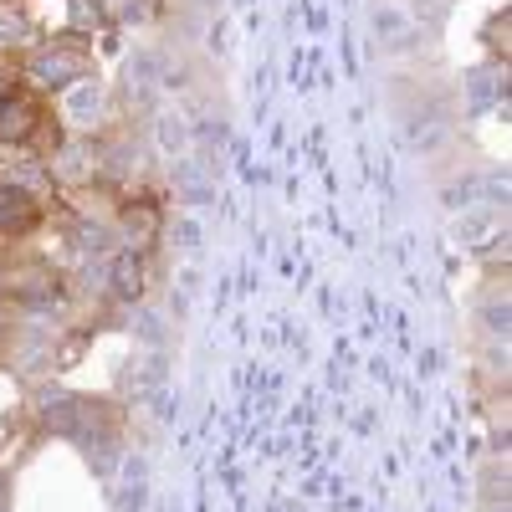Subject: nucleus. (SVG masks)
<instances>
[{
  "instance_id": "obj_1",
  "label": "nucleus",
  "mask_w": 512,
  "mask_h": 512,
  "mask_svg": "<svg viewBox=\"0 0 512 512\" xmlns=\"http://www.w3.org/2000/svg\"><path fill=\"white\" fill-rule=\"evenodd\" d=\"M88 72V47L77 36H62V41H47L41 52H31V82L36 88H67L72 77Z\"/></svg>"
},
{
  "instance_id": "obj_2",
  "label": "nucleus",
  "mask_w": 512,
  "mask_h": 512,
  "mask_svg": "<svg viewBox=\"0 0 512 512\" xmlns=\"http://www.w3.org/2000/svg\"><path fill=\"white\" fill-rule=\"evenodd\" d=\"M62 93V118L72 123V128H98L103 118H108V88L98 77H72L67 88H57Z\"/></svg>"
},
{
  "instance_id": "obj_3",
  "label": "nucleus",
  "mask_w": 512,
  "mask_h": 512,
  "mask_svg": "<svg viewBox=\"0 0 512 512\" xmlns=\"http://www.w3.org/2000/svg\"><path fill=\"white\" fill-rule=\"evenodd\" d=\"M149 149L164 159V164H180L190 149H195V123L185 108H159L154 123H149Z\"/></svg>"
},
{
  "instance_id": "obj_4",
  "label": "nucleus",
  "mask_w": 512,
  "mask_h": 512,
  "mask_svg": "<svg viewBox=\"0 0 512 512\" xmlns=\"http://www.w3.org/2000/svg\"><path fill=\"white\" fill-rule=\"evenodd\" d=\"M374 36L384 52H410L425 41V26L410 6H395V0H384V6H374Z\"/></svg>"
},
{
  "instance_id": "obj_5",
  "label": "nucleus",
  "mask_w": 512,
  "mask_h": 512,
  "mask_svg": "<svg viewBox=\"0 0 512 512\" xmlns=\"http://www.w3.org/2000/svg\"><path fill=\"white\" fill-rule=\"evenodd\" d=\"M52 175L67 180V185H88L93 175H103V159H98V149L88 139H67L57 149V159H52Z\"/></svg>"
},
{
  "instance_id": "obj_6",
  "label": "nucleus",
  "mask_w": 512,
  "mask_h": 512,
  "mask_svg": "<svg viewBox=\"0 0 512 512\" xmlns=\"http://www.w3.org/2000/svg\"><path fill=\"white\" fill-rule=\"evenodd\" d=\"M108 292L118 297V303H139L144 297V256L139 251H113L108 256Z\"/></svg>"
},
{
  "instance_id": "obj_7",
  "label": "nucleus",
  "mask_w": 512,
  "mask_h": 512,
  "mask_svg": "<svg viewBox=\"0 0 512 512\" xmlns=\"http://www.w3.org/2000/svg\"><path fill=\"white\" fill-rule=\"evenodd\" d=\"M497 231H502V205H472V210H461L456 226H451V236L472 251H482V241L497 236Z\"/></svg>"
},
{
  "instance_id": "obj_8",
  "label": "nucleus",
  "mask_w": 512,
  "mask_h": 512,
  "mask_svg": "<svg viewBox=\"0 0 512 512\" xmlns=\"http://www.w3.org/2000/svg\"><path fill=\"white\" fill-rule=\"evenodd\" d=\"M36 128V103L31 98H6L0 108V144H26Z\"/></svg>"
},
{
  "instance_id": "obj_9",
  "label": "nucleus",
  "mask_w": 512,
  "mask_h": 512,
  "mask_svg": "<svg viewBox=\"0 0 512 512\" xmlns=\"http://www.w3.org/2000/svg\"><path fill=\"white\" fill-rule=\"evenodd\" d=\"M154 88H159V62L154 57H128L123 62V93H128V103H144Z\"/></svg>"
},
{
  "instance_id": "obj_10",
  "label": "nucleus",
  "mask_w": 512,
  "mask_h": 512,
  "mask_svg": "<svg viewBox=\"0 0 512 512\" xmlns=\"http://www.w3.org/2000/svg\"><path fill=\"white\" fill-rule=\"evenodd\" d=\"M36 221V200L16 185H0V231H26Z\"/></svg>"
},
{
  "instance_id": "obj_11",
  "label": "nucleus",
  "mask_w": 512,
  "mask_h": 512,
  "mask_svg": "<svg viewBox=\"0 0 512 512\" xmlns=\"http://www.w3.org/2000/svg\"><path fill=\"white\" fill-rule=\"evenodd\" d=\"M502 88H507V82H502V67H472V72H466V93H472V98H466V103H472L477 113L482 108H492V103H502Z\"/></svg>"
},
{
  "instance_id": "obj_12",
  "label": "nucleus",
  "mask_w": 512,
  "mask_h": 512,
  "mask_svg": "<svg viewBox=\"0 0 512 512\" xmlns=\"http://www.w3.org/2000/svg\"><path fill=\"white\" fill-rule=\"evenodd\" d=\"M118 226L128 231V251H139L154 231H159V221H154V205H144V200H134V205H123V216H118Z\"/></svg>"
},
{
  "instance_id": "obj_13",
  "label": "nucleus",
  "mask_w": 512,
  "mask_h": 512,
  "mask_svg": "<svg viewBox=\"0 0 512 512\" xmlns=\"http://www.w3.org/2000/svg\"><path fill=\"white\" fill-rule=\"evenodd\" d=\"M31 41V11L0 0V47H26Z\"/></svg>"
},
{
  "instance_id": "obj_14",
  "label": "nucleus",
  "mask_w": 512,
  "mask_h": 512,
  "mask_svg": "<svg viewBox=\"0 0 512 512\" xmlns=\"http://www.w3.org/2000/svg\"><path fill=\"white\" fill-rule=\"evenodd\" d=\"M200 241H205V231H200L195 216H175V221H169V246H175L180 256H195Z\"/></svg>"
},
{
  "instance_id": "obj_15",
  "label": "nucleus",
  "mask_w": 512,
  "mask_h": 512,
  "mask_svg": "<svg viewBox=\"0 0 512 512\" xmlns=\"http://www.w3.org/2000/svg\"><path fill=\"white\" fill-rule=\"evenodd\" d=\"M67 21L77 31H103L108 16H103V0H67Z\"/></svg>"
},
{
  "instance_id": "obj_16",
  "label": "nucleus",
  "mask_w": 512,
  "mask_h": 512,
  "mask_svg": "<svg viewBox=\"0 0 512 512\" xmlns=\"http://www.w3.org/2000/svg\"><path fill=\"white\" fill-rule=\"evenodd\" d=\"M175 185H180V195H185V200H210V175H205L200 164L190 169V164L180 159V164H175Z\"/></svg>"
},
{
  "instance_id": "obj_17",
  "label": "nucleus",
  "mask_w": 512,
  "mask_h": 512,
  "mask_svg": "<svg viewBox=\"0 0 512 512\" xmlns=\"http://www.w3.org/2000/svg\"><path fill=\"white\" fill-rule=\"evenodd\" d=\"M507 31H512V16L497 11V16L487 21V31H482V36H487V47H492V57H507Z\"/></svg>"
},
{
  "instance_id": "obj_18",
  "label": "nucleus",
  "mask_w": 512,
  "mask_h": 512,
  "mask_svg": "<svg viewBox=\"0 0 512 512\" xmlns=\"http://www.w3.org/2000/svg\"><path fill=\"white\" fill-rule=\"evenodd\" d=\"M487 333L497 338V344H502V338H507V303H502V297H497V303L487 308Z\"/></svg>"
},
{
  "instance_id": "obj_19",
  "label": "nucleus",
  "mask_w": 512,
  "mask_h": 512,
  "mask_svg": "<svg viewBox=\"0 0 512 512\" xmlns=\"http://www.w3.org/2000/svg\"><path fill=\"white\" fill-rule=\"evenodd\" d=\"M123 487H149V472H144V456H128V466H123Z\"/></svg>"
},
{
  "instance_id": "obj_20",
  "label": "nucleus",
  "mask_w": 512,
  "mask_h": 512,
  "mask_svg": "<svg viewBox=\"0 0 512 512\" xmlns=\"http://www.w3.org/2000/svg\"><path fill=\"white\" fill-rule=\"evenodd\" d=\"M0 108H6V98H0Z\"/></svg>"
}]
</instances>
